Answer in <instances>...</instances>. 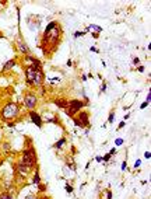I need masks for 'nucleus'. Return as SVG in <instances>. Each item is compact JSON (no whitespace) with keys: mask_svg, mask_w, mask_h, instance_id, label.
I'll return each mask as SVG.
<instances>
[{"mask_svg":"<svg viewBox=\"0 0 151 199\" xmlns=\"http://www.w3.org/2000/svg\"><path fill=\"white\" fill-rule=\"evenodd\" d=\"M38 188H39V192H45L46 191V187L43 184H38Z\"/></svg>","mask_w":151,"mask_h":199,"instance_id":"dca6fc26","label":"nucleus"},{"mask_svg":"<svg viewBox=\"0 0 151 199\" xmlns=\"http://www.w3.org/2000/svg\"><path fill=\"white\" fill-rule=\"evenodd\" d=\"M53 28H56V23L55 21H52L51 24L48 25V27H46V30H45V35H48V34H51V31L53 30Z\"/></svg>","mask_w":151,"mask_h":199,"instance_id":"ddd939ff","label":"nucleus"},{"mask_svg":"<svg viewBox=\"0 0 151 199\" xmlns=\"http://www.w3.org/2000/svg\"><path fill=\"white\" fill-rule=\"evenodd\" d=\"M13 66H15V60H14V59H11V60H9L6 64H4V66H3V72L10 70V69L13 68Z\"/></svg>","mask_w":151,"mask_h":199,"instance_id":"9b49d317","label":"nucleus"},{"mask_svg":"<svg viewBox=\"0 0 151 199\" xmlns=\"http://www.w3.org/2000/svg\"><path fill=\"white\" fill-rule=\"evenodd\" d=\"M55 104L58 105L59 108H63V110H66L67 108V105H69V101H67L66 98H56V100H55Z\"/></svg>","mask_w":151,"mask_h":199,"instance_id":"1a4fd4ad","label":"nucleus"},{"mask_svg":"<svg viewBox=\"0 0 151 199\" xmlns=\"http://www.w3.org/2000/svg\"><path fill=\"white\" fill-rule=\"evenodd\" d=\"M144 157H145V159H150V157H151V153H150V151H145V153H144Z\"/></svg>","mask_w":151,"mask_h":199,"instance_id":"b1692460","label":"nucleus"},{"mask_svg":"<svg viewBox=\"0 0 151 199\" xmlns=\"http://www.w3.org/2000/svg\"><path fill=\"white\" fill-rule=\"evenodd\" d=\"M113 119H115V112H111V115H109V119H108V122H113Z\"/></svg>","mask_w":151,"mask_h":199,"instance_id":"a211bd4d","label":"nucleus"},{"mask_svg":"<svg viewBox=\"0 0 151 199\" xmlns=\"http://www.w3.org/2000/svg\"><path fill=\"white\" fill-rule=\"evenodd\" d=\"M111 157H112V154H109V153H108V154H105V156H104V159H102V160H104V161H108V160L111 159Z\"/></svg>","mask_w":151,"mask_h":199,"instance_id":"aec40b11","label":"nucleus"},{"mask_svg":"<svg viewBox=\"0 0 151 199\" xmlns=\"http://www.w3.org/2000/svg\"><path fill=\"white\" fill-rule=\"evenodd\" d=\"M77 119H79V122H80V125H81V128L90 126V115H88L87 111H80Z\"/></svg>","mask_w":151,"mask_h":199,"instance_id":"39448f33","label":"nucleus"},{"mask_svg":"<svg viewBox=\"0 0 151 199\" xmlns=\"http://www.w3.org/2000/svg\"><path fill=\"white\" fill-rule=\"evenodd\" d=\"M21 161L24 163L30 170L35 168V165H36V153H35V150H34L32 146H30L28 149H25V150L22 151V160Z\"/></svg>","mask_w":151,"mask_h":199,"instance_id":"7ed1b4c3","label":"nucleus"},{"mask_svg":"<svg viewBox=\"0 0 151 199\" xmlns=\"http://www.w3.org/2000/svg\"><path fill=\"white\" fill-rule=\"evenodd\" d=\"M66 138H62L60 140H58L56 142V143H55V147H56V149H62V147H63V144L66 143Z\"/></svg>","mask_w":151,"mask_h":199,"instance_id":"4468645a","label":"nucleus"},{"mask_svg":"<svg viewBox=\"0 0 151 199\" xmlns=\"http://www.w3.org/2000/svg\"><path fill=\"white\" fill-rule=\"evenodd\" d=\"M30 118H31V121H32L34 123H35L38 128H42V118H41V115L39 114H36L35 111H31L30 112Z\"/></svg>","mask_w":151,"mask_h":199,"instance_id":"0eeeda50","label":"nucleus"},{"mask_svg":"<svg viewBox=\"0 0 151 199\" xmlns=\"http://www.w3.org/2000/svg\"><path fill=\"white\" fill-rule=\"evenodd\" d=\"M32 182L34 184H41V177H39V171H38V168H36L35 174H34V178H32Z\"/></svg>","mask_w":151,"mask_h":199,"instance_id":"f8f14e48","label":"nucleus"},{"mask_svg":"<svg viewBox=\"0 0 151 199\" xmlns=\"http://www.w3.org/2000/svg\"><path fill=\"white\" fill-rule=\"evenodd\" d=\"M147 105H148V102H143V104H141V110H144Z\"/></svg>","mask_w":151,"mask_h":199,"instance_id":"cd10ccee","label":"nucleus"},{"mask_svg":"<svg viewBox=\"0 0 151 199\" xmlns=\"http://www.w3.org/2000/svg\"><path fill=\"white\" fill-rule=\"evenodd\" d=\"M105 90H106V84H105V83H104L102 86H101V91H102V93H105Z\"/></svg>","mask_w":151,"mask_h":199,"instance_id":"5701e85b","label":"nucleus"},{"mask_svg":"<svg viewBox=\"0 0 151 199\" xmlns=\"http://www.w3.org/2000/svg\"><path fill=\"white\" fill-rule=\"evenodd\" d=\"M25 79H27L28 84L41 86L43 83V80H45L42 68H38V66H34V64H28L25 68Z\"/></svg>","mask_w":151,"mask_h":199,"instance_id":"f257e3e1","label":"nucleus"},{"mask_svg":"<svg viewBox=\"0 0 151 199\" xmlns=\"http://www.w3.org/2000/svg\"><path fill=\"white\" fill-rule=\"evenodd\" d=\"M150 101H151V93L148 91V95H147V100H145V102H148V104H150Z\"/></svg>","mask_w":151,"mask_h":199,"instance_id":"4be33fe9","label":"nucleus"},{"mask_svg":"<svg viewBox=\"0 0 151 199\" xmlns=\"http://www.w3.org/2000/svg\"><path fill=\"white\" fill-rule=\"evenodd\" d=\"M17 46H18V49H20V52H21V53H24V55H30V49H28V46L25 45L24 42L18 41V42H17Z\"/></svg>","mask_w":151,"mask_h":199,"instance_id":"9d476101","label":"nucleus"},{"mask_svg":"<svg viewBox=\"0 0 151 199\" xmlns=\"http://www.w3.org/2000/svg\"><path fill=\"white\" fill-rule=\"evenodd\" d=\"M115 153H116V150H115V149H112V150L109 151V154H115Z\"/></svg>","mask_w":151,"mask_h":199,"instance_id":"7c9ffc66","label":"nucleus"},{"mask_svg":"<svg viewBox=\"0 0 151 199\" xmlns=\"http://www.w3.org/2000/svg\"><path fill=\"white\" fill-rule=\"evenodd\" d=\"M17 171H18V174L21 175V177H27L28 172H30V168H28V167L22 161H20L17 164Z\"/></svg>","mask_w":151,"mask_h":199,"instance_id":"6e6552de","label":"nucleus"},{"mask_svg":"<svg viewBox=\"0 0 151 199\" xmlns=\"http://www.w3.org/2000/svg\"><path fill=\"white\" fill-rule=\"evenodd\" d=\"M18 114H20V107H18V104H15V102H9V104H6L2 108L0 117L4 121H10V119L17 118Z\"/></svg>","mask_w":151,"mask_h":199,"instance_id":"f03ea898","label":"nucleus"},{"mask_svg":"<svg viewBox=\"0 0 151 199\" xmlns=\"http://www.w3.org/2000/svg\"><path fill=\"white\" fill-rule=\"evenodd\" d=\"M139 165H140V161H139V160H137V161H136V164H134V167H136V168H137Z\"/></svg>","mask_w":151,"mask_h":199,"instance_id":"473e14b6","label":"nucleus"},{"mask_svg":"<svg viewBox=\"0 0 151 199\" xmlns=\"http://www.w3.org/2000/svg\"><path fill=\"white\" fill-rule=\"evenodd\" d=\"M39 199H51V198H49V196L48 195H43V196H41V198Z\"/></svg>","mask_w":151,"mask_h":199,"instance_id":"c756f323","label":"nucleus"},{"mask_svg":"<svg viewBox=\"0 0 151 199\" xmlns=\"http://www.w3.org/2000/svg\"><path fill=\"white\" fill-rule=\"evenodd\" d=\"M24 104L27 108L34 110V108L36 107V104H38V98H36V95L34 94V93H28L24 97Z\"/></svg>","mask_w":151,"mask_h":199,"instance_id":"20e7f679","label":"nucleus"},{"mask_svg":"<svg viewBox=\"0 0 151 199\" xmlns=\"http://www.w3.org/2000/svg\"><path fill=\"white\" fill-rule=\"evenodd\" d=\"M0 199H13L11 195L7 192H3V193H0Z\"/></svg>","mask_w":151,"mask_h":199,"instance_id":"2eb2a0df","label":"nucleus"},{"mask_svg":"<svg viewBox=\"0 0 151 199\" xmlns=\"http://www.w3.org/2000/svg\"><path fill=\"white\" fill-rule=\"evenodd\" d=\"M123 126H124V122H120V123H119V129L123 128Z\"/></svg>","mask_w":151,"mask_h":199,"instance_id":"2f4dec72","label":"nucleus"},{"mask_svg":"<svg viewBox=\"0 0 151 199\" xmlns=\"http://www.w3.org/2000/svg\"><path fill=\"white\" fill-rule=\"evenodd\" d=\"M133 63H134V64H139V63H140L139 58H134V59H133Z\"/></svg>","mask_w":151,"mask_h":199,"instance_id":"bb28decb","label":"nucleus"},{"mask_svg":"<svg viewBox=\"0 0 151 199\" xmlns=\"http://www.w3.org/2000/svg\"><path fill=\"white\" fill-rule=\"evenodd\" d=\"M80 35H84V32H80V31H77L74 34V37H80Z\"/></svg>","mask_w":151,"mask_h":199,"instance_id":"a878e982","label":"nucleus"},{"mask_svg":"<svg viewBox=\"0 0 151 199\" xmlns=\"http://www.w3.org/2000/svg\"><path fill=\"white\" fill-rule=\"evenodd\" d=\"M123 143V140H122V139H118V140H116V144H122Z\"/></svg>","mask_w":151,"mask_h":199,"instance_id":"c85d7f7f","label":"nucleus"},{"mask_svg":"<svg viewBox=\"0 0 151 199\" xmlns=\"http://www.w3.org/2000/svg\"><path fill=\"white\" fill-rule=\"evenodd\" d=\"M24 199H39V198H38L36 195H32V193H30V195H27Z\"/></svg>","mask_w":151,"mask_h":199,"instance_id":"f3484780","label":"nucleus"},{"mask_svg":"<svg viewBox=\"0 0 151 199\" xmlns=\"http://www.w3.org/2000/svg\"><path fill=\"white\" fill-rule=\"evenodd\" d=\"M85 104H87V102H83L81 100H70V101H69V105H67V107L71 108L73 111H76V112L79 114L80 111H81V108L84 107Z\"/></svg>","mask_w":151,"mask_h":199,"instance_id":"423d86ee","label":"nucleus"},{"mask_svg":"<svg viewBox=\"0 0 151 199\" xmlns=\"http://www.w3.org/2000/svg\"><path fill=\"white\" fill-rule=\"evenodd\" d=\"M126 167H127V163L123 161V163H122V170H126Z\"/></svg>","mask_w":151,"mask_h":199,"instance_id":"393cba45","label":"nucleus"},{"mask_svg":"<svg viewBox=\"0 0 151 199\" xmlns=\"http://www.w3.org/2000/svg\"><path fill=\"white\" fill-rule=\"evenodd\" d=\"M106 199H112V192H111V191H106Z\"/></svg>","mask_w":151,"mask_h":199,"instance_id":"412c9836","label":"nucleus"},{"mask_svg":"<svg viewBox=\"0 0 151 199\" xmlns=\"http://www.w3.org/2000/svg\"><path fill=\"white\" fill-rule=\"evenodd\" d=\"M66 192L67 193H71L73 192V187H71V185H66Z\"/></svg>","mask_w":151,"mask_h":199,"instance_id":"6ab92c4d","label":"nucleus"}]
</instances>
